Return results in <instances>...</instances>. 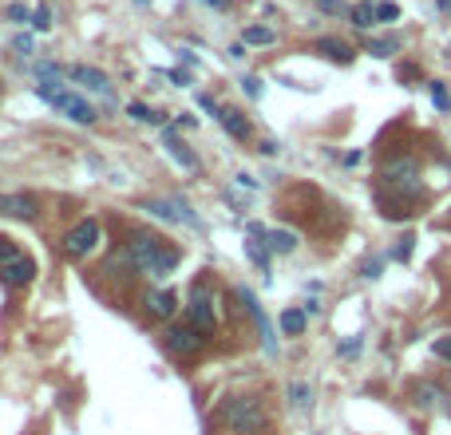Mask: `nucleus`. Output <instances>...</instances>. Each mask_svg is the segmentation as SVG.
Returning <instances> with one entry per match:
<instances>
[{"mask_svg": "<svg viewBox=\"0 0 451 435\" xmlns=\"http://www.w3.org/2000/svg\"><path fill=\"white\" fill-rule=\"evenodd\" d=\"M337 353H340V356H356V353H360V337L344 340V344H337Z\"/></svg>", "mask_w": 451, "mask_h": 435, "instance_id": "c9c22d12", "label": "nucleus"}, {"mask_svg": "<svg viewBox=\"0 0 451 435\" xmlns=\"http://www.w3.org/2000/svg\"><path fill=\"white\" fill-rule=\"evenodd\" d=\"M16 254H20L16 245H8V238H0V265H4V261H12Z\"/></svg>", "mask_w": 451, "mask_h": 435, "instance_id": "f704fd0d", "label": "nucleus"}, {"mask_svg": "<svg viewBox=\"0 0 451 435\" xmlns=\"http://www.w3.org/2000/svg\"><path fill=\"white\" fill-rule=\"evenodd\" d=\"M12 52H20V56H32V36H16V40H12Z\"/></svg>", "mask_w": 451, "mask_h": 435, "instance_id": "473e14b6", "label": "nucleus"}, {"mask_svg": "<svg viewBox=\"0 0 451 435\" xmlns=\"http://www.w3.org/2000/svg\"><path fill=\"white\" fill-rule=\"evenodd\" d=\"M380 265H384V261H380V258L364 261V277H380Z\"/></svg>", "mask_w": 451, "mask_h": 435, "instance_id": "e433bc0d", "label": "nucleus"}, {"mask_svg": "<svg viewBox=\"0 0 451 435\" xmlns=\"http://www.w3.org/2000/svg\"><path fill=\"white\" fill-rule=\"evenodd\" d=\"M376 20H380V24H392V20H400V4H392V0H380V4H376Z\"/></svg>", "mask_w": 451, "mask_h": 435, "instance_id": "bb28decb", "label": "nucleus"}, {"mask_svg": "<svg viewBox=\"0 0 451 435\" xmlns=\"http://www.w3.org/2000/svg\"><path fill=\"white\" fill-rule=\"evenodd\" d=\"M143 210H151V218H159V222H175V226L186 222L190 230H202V218H198L182 198H151Z\"/></svg>", "mask_w": 451, "mask_h": 435, "instance_id": "423d86ee", "label": "nucleus"}, {"mask_svg": "<svg viewBox=\"0 0 451 435\" xmlns=\"http://www.w3.org/2000/svg\"><path fill=\"white\" fill-rule=\"evenodd\" d=\"M32 28H36V32H48V28H52V8H48V4H40V8L32 12Z\"/></svg>", "mask_w": 451, "mask_h": 435, "instance_id": "cd10ccee", "label": "nucleus"}, {"mask_svg": "<svg viewBox=\"0 0 451 435\" xmlns=\"http://www.w3.org/2000/svg\"><path fill=\"white\" fill-rule=\"evenodd\" d=\"M245 258L254 261V265H258L261 274H270V254L261 249V242H245Z\"/></svg>", "mask_w": 451, "mask_h": 435, "instance_id": "b1692460", "label": "nucleus"}, {"mask_svg": "<svg viewBox=\"0 0 451 435\" xmlns=\"http://www.w3.org/2000/svg\"><path fill=\"white\" fill-rule=\"evenodd\" d=\"M0 214L32 222L36 214H40V206H36V198H32V194H0Z\"/></svg>", "mask_w": 451, "mask_h": 435, "instance_id": "f8f14e48", "label": "nucleus"}, {"mask_svg": "<svg viewBox=\"0 0 451 435\" xmlns=\"http://www.w3.org/2000/svg\"><path fill=\"white\" fill-rule=\"evenodd\" d=\"M218 423L238 435H258L265 432V408L258 396H226L218 403Z\"/></svg>", "mask_w": 451, "mask_h": 435, "instance_id": "f03ea898", "label": "nucleus"}, {"mask_svg": "<svg viewBox=\"0 0 451 435\" xmlns=\"http://www.w3.org/2000/svg\"><path fill=\"white\" fill-rule=\"evenodd\" d=\"M162 146L170 150V159L178 162V166H186V170H198V159H194V150L186 143H178L175 127H166V135H162Z\"/></svg>", "mask_w": 451, "mask_h": 435, "instance_id": "ddd939ff", "label": "nucleus"}, {"mask_svg": "<svg viewBox=\"0 0 451 435\" xmlns=\"http://www.w3.org/2000/svg\"><path fill=\"white\" fill-rule=\"evenodd\" d=\"M349 20H353L356 28H372V24H380V20H376V8H372V4H356L353 12H349Z\"/></svg>", "mask_w": 451, "mask_h": 435, "instance_id": "aec40b11", "label": "nucleus"}, {"mask_svg": "<svg viewBox=\"0 0 451 435\" xmlns=\"http://www.w3.org/2000/svg\"><path fill=\"white\" fill-rule=\"evenodd\" d=\"M218 119H222V127L234 135V139H245L250 135V119H245L238 107H218Z\"/></svg>", "mask_w": 451, "mask_h": 435, "instance_id": "4468645a", "label": "nucleus"}, {"mask_svg": "<svg viewBox=\"0 0 451 435\" xmlns=\"http://www.w3.org/2000/svg\"><path fill=\"white\" fill-rule=\"evenodd\" d=\"M210 4H218V8H226V4H230V0H210Z\"/></svg>", "mask_w": 451, "mask_h": 435, "instance_id": "ea45409f", "label": "nucleus"}, {"mask_svg": "<svg viewBox=\"0 0 451 435\" xmlns=\"http://www.w3.org/2000/svg\"><path fill=\"white\" fill-rule=\"evenodd\" d=\"M313 4H317V12H324V16H349L353 12L344 0H313Z\"/></svg>", "mask_w": 451, "mask_h": 435, "instance_id": "393cba45", "label": "nucleus"}, {"mask_svg": "<svg viewBox=\"0 0 451 435\" xmlns=\"http://www.w3.org/2000/svg\"><path fill=\"white\" fill-rule=\"evenodd\" d=\"M245 91H250V99H258V96H261V83L250 76V80H245Z\"/></svg>", "mask_w": 451, "mask_h": 435, "instance_id": "4c0bfd02", "label": "nucleus"}, {"mask_svg": "<svg viewBox=\"0 0 451 435\" xmlns=\"http://www.w3.org/2000/svg\"><path fill=\"white\" fill-rule=\"evenodd\" d=\"M281 333L285 337H301L305 333V309H285L281 313Z\"/></svg>", "mask_w": 451, "mask_h": 435, "instance_id": "a211bd4d", "label": "nucleus"}, {"mask_svg": "<svg viewBox=\"0 0 451 435\" xmlns=\"http://www.w3.org/2000/svg\"><path fill=\"white\" fill-rule=\"evenodd\" d=\"M416 400L424 403V408H432V403L439 400V388H432V384H419V388H416Z\"/></svg>", "mask_w": 451, "mask_h": 435, "instance_id": "c756f323", "label": "nucleus"}, {"mask_svg": "<svg viewBox=\"0 0 451 435\" xmlns=\"http://www.w3.org/2000/svg\"><path fill=\"white\" fill-rule=\"evenodd\" d=\"M127 115H131V119H139V123H155V127L162 123V115H155L146 103H139V99H135V103H127Z\"/></svg>", "mask_w": 451, "mask_h": 435, "instance_id": "5701e85b", "label": "nucleus"}, {"mask_svg": "<svg viewBox=\"0 0 451 435\" xmlns=\"http://www.w3.org/2000/svg\"><path fill=\"white\" fill-rule=\"evenodd\" d=\"M265 245H270L274 254H293V249H297V234H293V230H270V234H265Z\"/></svg>", "mask_w": 451, "mask_h": 435, "instance_id": "dca6fc26", "label": "nucleus"}, {"mask_svg": "<svg viewBox=\"0 0 451 435\" xmlns=\"http://www.w3.org/2000/svg\"><path fill=\"white\" fill-rule=\"evenodd\" d=\"M412 242H416V238H404V242L396 245V254H392V258H396V261H408V258H412Z\"/></svg>", "mask_w": 451, "mask_h": 435, "instance_id": "72a5a7b5", "label": "nucleus"}, {"mask_svg": "<svg viewBox=\"0 0 451 435\" xmlns=\"http://www.w3.org/2000/svg\"><path fill=\"white\" fill-rule=\"evenodd\" d=\"M368 52L384 60V56H392V52H400V40H396V36H380V40H368Z\"/></svg>", "mask_w": 451, "mask_h": 435, "instance_id": "4be33fe9", "label": "nucleus"}, {"mask_svg": "<svg viewBox=\"0 0 451 435\" xmlns=\"http://www.w3.org/2000/svg\"><path fill=\"white\" fill-rule=\"evenodd\" d=\"M238 297H242L245 313H250V317H254V324H258V333H261V348L274 356V353H277V340H274V328H270V317H265V313H261V305H258V297H254L250 289H238Z\"/></svg>", "mask_w": 451, "mask_h": 435, "instance_id": "9d476101", "label": "nucleus"}, {"mask_svg": "<svg viewBox=\"0 0 451 435\" xmlns=\"http://www.w3.org/2000/svg\"><path fill=\"white\" fill-rule=\"evenodd\" d=\"M4 16L12 20V24H24V20H32V12H28L24 4H8V8H4Z\"/></svg>", "mask_w": 451, "mask_h": 435, "instance_id": "7c9ffc66", "label": "nucleus"}, {"mask_svg": "<svg viewBox=\"0 0 451 435\" xmlns=\"http://www.w3.org/2000/svg\"><path fill=\"white\" fill-rule=\"evenodd\" d=\"M36 76H40V83H60L64 67H60V64H52V60H44V64H36Z\"/></svg>", "mask_w": 451, "mask_h": 435, "instance_id": "a878e982", "label": "nucleus"}, {"mask_svg": "<svg viewBox=\"0 0 451 435\" xmlns=\"http://www.w3.org/2000/svg\"><path fill=\"white\" fill-rule=\"evenodd\" d=\"M432 103L439 107V111H451V96H448L443 83H432Z\"/></svg>", "mask_w": 451, "mask_h": 435, "instance_id": "c85d7f7f", "label": "nucleus"}, {"mask_svg": "<svg viewBox=\"0 0 451 435\" xmlns=\"http://www.w3.org/2000/svg\"><path fill=\"white\" fill-rule=\"evenodd\" d=\"M36 96L44 99L48 107H56L60 115H67L72 123H96V119H99L96 107H91L87 99L76 96V91H67V87H60V83H40V87H36Z\"/></svg>", "mask_w": 451, "mask_h": 435, "instance_id": "7ed1b4c3", "label": "nucleus"}, {"mask_svg": "<svg viewBox=\"0 0 451 435\" xmlns=\"http://www.w3.org/2000/svg\"><path fill=\"white\" fill-rule=\"evenodd\" d=\"M32 274H36V265L24 258V254H16L12 261H4V265H0V281H4V285H12V289H24V285L32 281Z\"/></svg>", "mask_w": 451, "mask_h": 435, "instance_id": "9b49d317", "label": "nucleus"}, {"mask_svg": "<svg viewBox=\"0 0 451 435\" xmlns=\"http://www.w3.org/2000/svg\"><path fill=\"white\" fill-rule=\"evenodd\" d=\"M317 52H324V56L337 60V64H349V60H353V48H349L344 40H317Z\"/></svg>", "mask_w": 451, "mask_h": 435, "instance_id": "f3484780", "label": "nucleus"}, {"mask_svg": "<svg viewBox=\"0 0 451 435\" xmlns=\"http://www.w3.org/2000/svg\"><path fill=\"white\" fill-rule=\"evenodd\" d=\"M309 400H313V396H309V384H305V380H293V384H289V403L297 408V412H305Z\"/></svg>", "mask_w": 451, "mask_h": 435, "instance_id": "412c9836", "label": "nucleus"}, {"mask_svg": "<svg viewBox=\"0 0 451 435\" xmlns=\"http://www.w3.org/2000/svg\"><path fill=\"white\" fill-rule=\"evenodd\" d=\"M175 305H178V297H175L170 289H159V293H151V297H146L151 317H170V313H175Z\"/></svg>", "mask_w": 451, "mask_h": 435, "instance_id": "2eb2a0df", "label": "nucleus"}, {"mask_svg": "<svg viewBox=\"0 0 451 435\" xmlns=\"http://www.w3.org/2000/svg\"><path fill=\"white\" fill-rule=\"evenodd\" d=\"M242 40H245V44L265 48V44H274V40H277V32H274V28H265V24H250V28L242 32Z\"/></svg>", "mask_w": 451, "mask_h": 435, "instance_id": "6ab92c4d", "label": "nucleus"}, {"mask_svg": "<svg viewBox=\"0 0 451 435\" xmlns=\"http://www.w3.org/2000/svg\"><path fill=\"white\" fill-rule=\"evenodd\" d=\"M388 190L404 194V198H419V162L412 155H396V159L384 162V170H380Z\"/></svg>", "mask_w": 451, "mask_h": 435, "instance_id": "20e7f679", "label": "nucleus"}, {"mask_svg": "<svg viewBox=\"0 0 451 435\" xmlns=\"http://www.w3.org/2000/svg\"><path fill=\"white\" fill-rule=\"evenodd\" d=\"M67 76H72V80L80 83V87H83V91H87V96H96L99 103H107V107H111V103H115L111 80H107V76H103V71H99V67L76 64V67H67Z\"/></svg>", "mask_w": 451, "mask_h": 435, "instance_id": "0eeeda50", "label": "nucleus"}, {"mask_svg": "<svg viewBox=\"0 0 451 435\" xmlns=\"http://www.w3.org/2000/svg\"><path fill=\"white\" fill-rule=\"evenodd\" d=\"M123 258L139 269V274H151V277H166L175 274L178 265V249L162 242L159 234H131L127 249H123Z\"/></svg>", "mask_w": 451, "mask_h": 435, "instance_id": "f257e3e1", "label": "nucleus"}, {"mask_svg": "<svg viewBox=\"0 0 451 435\" xmlns=\"http://www.w3.org/2000/svg\"><path fill=\"white\" fill-rule=\"evenodd\" d=\"M432 353L439 356V360H451V337H435L432 344Z\"/></svg>", "mask_w": 451, "mask_h": 435, "instance_id": "2f4dec72", "label": "nucleus"}, {"mask_svg": "<svg viewBox=\"0 0 451 435\" xmlns=\"http://www.w3.org/2000/svg\"><path fill=\"white\" fill-rule=\"evenodd\" d=\"M186 317H190V324L206 337V333H214V324H218V309H214V293H210L206 281H198L190 289V297H186Z\"/></svg>", "mask_w": 451, "mask_h": 435, "instance_id": "39448f33", "label": "nucleus"}, {"mask_svg": "<svg viewBox=\"0 0 451 435\" xmlns=\"http://www.w3.org/2000/svg\"><path fill=\"white\" fill-rule=\"evenodd\" d=\"M166 76H170V80H175L178 87H182V83H190V76H186V71H166Z\"/></svg>", "mask_w": 451, "mask_h": 435, "instance_id": "58836bf2", "label": "nucleus"}, {"mask_svg": "<svg viewBox=\"0 0 451 435\" xmlns=\"http://www.w3.org/2000/svg\"><path fill=\"white\" fill-rule=\"evenodd\" d=\"M96 245H99V222H96V218L76 222V226L67 230V238H64V249L72 254V258H87Z\"/></svg>", "mask_w": 451, "mask_h": 435, "instance_id": "6e6552de", "label": "nucleus"}, {"mask_svg": "<svg viewBox=\"0 0 451 435\" xmlns=\"http://www.w3.org/2000/svg\"><path fill=\"white\" fill-rule=\"evenodd\" d=\"M162 344H166V353L170 356H198L202 353V344H206V337L194 328V324H186V328H166V337H162Z\"/></svg>", "mask_w": 451, "mask_h": 435, "instance_id": "1a4fd4ad", "label": "nucleus"}]
</instances>
